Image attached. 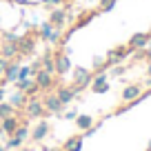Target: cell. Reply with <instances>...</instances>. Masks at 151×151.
Instances as JSON below:
<instances>
[{"label": "cell", "instance_id": "6da1fadb", "mask_svg": "<svg viewBox=\"0 0 151 151\" xmlns=\"http://www.w3.org/2000/svg\"><path fill=\"white\" fill-rule=\"evenodd\" d=\"M71 76H73V82H71V85L78 91V96L85 89H89L91 82H93V71L87 69V67H73V69H71Z\"/></svg>", "mask_w": 151, "mask_h": 151}, {"label": "cell", "instance_id": "7a4b0ae2", "mask_svg": "<svg viewBox=\"0 0 151 151\" xmlns=\"http://www.w3.org/2000/svg\"><path fill=\"white\" fill-rule=\"evenodd\" d=\"M62 33H65V31L58 29V27H53L49 20L38 27V38L45 40V42H49V45H58V42H60V38H62Z\"/></svg>", "mask_w": 151, "mask_h": 151}, {"label": "cell", "instance_id": "3957f363", "mask_svg": "<svg viewBox=\"0 0 151 151\" xmlns=\"http://www.w3.org/2000/svg\"><path fill=\"white\" fill-rule=\"evenodd\" d=\"M33 80H36V85H38V89L40 91H53L58 87V80H56V73H49V71H45V69H40L36 76H33Z\"/></svg>", "mask_w": 151, "mask_h": 151}, {"label": "cell", "instance_id": "277c9868", "mask_svg": "<svg viewBox=\"0 0 151 151\" xmlns=\"http://www.w3.org/2000/svg\"><path fill=\"white\" fill-rule=\"evenodd\" d=\"M36 38H38V29L33 33L20 36V40H18V56L20 58H29L33 51H36Z\"/></svg>", "mask_w": 151, "mask_h": 151}, {"label": "cell", "instance_id": "5b68a950", "mask_svg": "<svg viewBox=\"0 0 151 151\" xmlns=\"http://www.w3.org/2000/svg\"><path fill=\"white\" fill-rule=\"evenodd\" d=\"M131 49H129V45H120V47H113V49H109L107 51V65L109 67H116V65H120V62L124 60V58H129L131 56Z\"/></svg>", "mask_w": 151, "mask_h": 151}, {"label": "cell", "instance_id": "8992f818", "mask_svg": "<svg viewBox=\"0 0 151 151\" xmlns=\"http://www.w3.org/2000/svg\"><path fill=\"white\" fill-rule=\"evenodd\" d=\"M120 98H122V102H133V104H138L142 98H145L142 85H138V82H131V85H127L122 91H120Z\"/></svg>", "mask_w": 151, "mask_h": 151}, {"label": "cell", "instance_id": "52a82bcc", "mask_svg": "<svg viewBox=\"0 0 151 151\" xmlns=\"http://www.w3.org/2000/svg\"><path fill=\"white\" fill-rule=\"evenodd\" d=\"M24 111H27L29 118H36V120H40V118L47 116V109H45V104H42V98H36V96H33V98H27Z\"/></svg>", "mask_w": 151, "mask_h": 151}, {"label": "cell", "instance_id": "ba28073f", "mask_svg": "<svg viewBox=\"0 0 151 151\" xmlns=\"http://www.w3.org/2000/svg\"><path fill=\"white\" fill-rule=\"evenodd\" d=\"M53 58H56V76H67L71 69H73V65H71V58L67 56V51H62V49H56V51H53Z\"/></svg>", "mask_w": 151, "mask_h": 151}, {"label": "cell", "instance_id": "9c48e42d", "mask_svg": "<svg viewBox=\"0 0 151 151\" xmlns=\"http://www.w3.org/2000/svg\"><path fill=\"white\" fill-rule=\"evenodd\" d=\"M149 40H151V31H138V33H133V36L129 38V42H127V45H129V49L136 53V51H142V49H147Z\"/></svg>", "mask_w": 151, "mask_h": 151}, {"label": "cell", "instance_id": "30bf717a", "mask_svg": "<svg viewBox=\"0 0 151 151\" xmlns=\"http://www.w3.org/2000/svg\"><path fill=\"white\" fill-rule=\"evenodd\" d=\"M49 131H51V124H49V120H38L36 127L29 131V138H31V142H42L45 138L49 136Z\"/></svg>", "mask_w": 151, "mask_h": 151}, {"label": "cell", "instance_id": "8fae6325", "mask_svg": "<svg viewBox=\"0 0 151 151\" xmlns=\"http://www.w3.org/2000/svg\"><path fill=\"white\" fill-rule=\"evenodd\" d=\"M42 104H45V109H47V113H62L65 111V104L60 102L56 91H47L45 98H42Z\"/></svg>", "mask_w": 151, "mask_h": 151}, {"label": "cell", "instance_id": "7c38bea8", "mask_svg": "<svg viewBox=\"0 0 151 151\" xmlns=\"http://www.w3.org/2000/svg\"><path fill=\"white\" fill-rule=\"evenodd\" d=\"M56 96L60 98V102L67 107V104H71L76 98H78V91L73 89V85H58L56 87Z\"/></svg>", "mask_w": 151, "mask_h": 151}, {"label": "cell", "instance_id": "4fadbf2b", "mask_svg": "<svg viewBox=\"0 0 151 151\" xmlns=\"http://www.w3.org/2000/svg\"><path fill=\"white\" fill-rule=\"evenodd\" d=\"M67 11H65V7H53V9H49V22L53 24V27H58V29H65V24H67Z\"/></svg>", "mask_w": 151, "mask_h": 151}, {"label": "cell", "instance_id": "5bb4252c", "mask_svg": "<svg viewBox=\"0 0 151 151\" xmlns=\"http://www.w3.org/2000/svg\"><path fill=\"white\" fill-rule=\"evenodd\" d=\"M93 93H107L109 91V82H107V71H96L93 73V82L89 87Z\"/></svg>", "mask_w": 151, "mask_h": 151}, {"label": "cell", "instance_id": "9a60e30c", "mask_svg": "<svg viewBox=\"0 0 151 151\" xmlns=\"http://www.w3.org/2000/svg\"><path fill=\"white\" fill-rule=\"evenodd\" d=\"M82 145H85V136H82V133H78V136L67 138L60 151H82Z\"/></svg>", "mask_w": 151, "mask_h": 151}, {"label": "cell", "instance_id": "2e32d148", "mask_svg": "<svg viewBox=\"0 0 151 151\" xmlns=\"http://www.w3.org/2000/svg\"><path fill=\"white\" fill-rule=\"evenodd\" d=\"M0 56L7 60H18V42H2L0 45Z\"/></svg>", "mask_w": 151, "mask_h": 151}, {"label": "cell", "instance_id": "e0dca14e", "mask_svg": "<svg viewBox=\"0 0 151 151\" xmlns=\"http://www.w3.org/2000/svg\"><path fill=\"white\" fill-rule=\"evenodd\" d=\"M22 124V120L18 118V116H11V118H5V120H0V127H2V131L7 133V136H14L16 129Z\"/></svg>", "mask_w": 151, "mask_h": 151}, {"label": "cell", "instance_id": "ac0fdd59", "mask_svg": "<svg viewBox=\"0 0 151 151\" xmlns=\"http://www.w3.org/2000/svg\"><path fill=\"white\" fill-rule=\"evenodd\" d=\"M18 73H20V62L18 60H9L2 80H5V82H16V80H18Z\"/></svg>", "mask_w": 151, "mask_h": 151}, {"label": "cell", "instance_id": "d6986e66", "mask_svg": "<svg viewBox=\"0 0 151 151\" xmlns=\"http://www.w3.org/2000/svg\"><path fill=\"white\" fill-rule=\"evenodd\" d=\"M40 67H42L45 71H49V73H56V58H53L51 49H47V51L40 56Z\"/></svg>", "mask_w": 151, "mask_h": 151}, {"label": "cell", "instance_id": "ffe728a7", "mask_svg": "<svg viewBox=\"0 0 151 151\" xmlns=\"http://www.w3.org/2000/svg\"><path fill=\"white\" fill-rule=\"evenodd\" d=\"M73 122H76V127L80 129V131H87V129L93 127V118H91V116H87V113H78Z\"/></svg>", "mask_w": 151, "mask_h": 151}, {"label": "cell", "instance_id": "44dd1931", "mask_svg": "<svg viewBox=\"0 0 151 151\" xmlns=\"http://www.w3.org/2000/svg\"><path fill=\"white\" fill-rule=\"evenodd\" d=\"M9 102L14 104L16 109H20V107H24V104H27V93H24V91H18L16 89L14 93L9 96Z\"/></svg>", "mask_w": 151, "mask_h": 151}, {"label": "cell", "instance_id": "7402d4cb", "mask_svg": "<svg viewBox=\"0 0 151 151\" xmlns=\"http://www.w3.org/2000/svg\"><path fill=\"white\" fill-rule=\"evenodd\" d=\"M11 116H16V107L9 102V100H2V102H0V120L11 118Z\"/></svg>", "mask_w": 151, "mask_h": 151}, {"label": "cell", "instance_id": "603a6c76", "mask_svg": "<svg viewBox=\"0 0 151 151\" xmlns=\"http://www.w3.org/2000/svg\"><path fill=\"white\" fill-rule=\"evenodd\" d=\"M33 85H36V80H33V78H18V80L14 82V89H18V91H24V93H27V91L31 89Z\"/></svg>", "mask_w": 151, "mask_h": 151}, {"label": "cell", "instance_id": "cb8c5ba5", "mask_svg": "<svg viewBox=\"0 0 151 151\" xmlns=\"http://www.w3.org/2000/svg\"><path fill=\"white\" fill-rule=\"evenodd\" d=\"M98 16V11H85L82 16H78V20H76V29L78 27H85V24H89L91 20Z\"/></svg>", "mask_w": 151, "mask_h": 151}, {"label": "cell", "instance_id": "d4e9b609", "mask_svg": "<svg viewBox=\"0 0 151 151\" xmlns=\"http://www.w3.org/2000/svg\"><path fill=\"white\" fill-rule=\"evenodd\" d=\"M116 5L118 0H98V14H109Z\"/></svg>", "mask_w": 151, "mask_h": 151}, {"label": "cell", "instance_id": "484cf974", "mask_svg": "<svg viewBox=\"0 0 151 151\" xmlns=\"http://www.w3.org/2000/svg\"><path fill=\"white\" fill-rule=\"evenodd\" d=\"M22 145H24V142L20 140V138H16V136H9V138H7V142H5V149H7V151H11V149H14V151H18Z\"/></svg>", "mask_w": 151, "mask_h": 151}, {"label": "cell", "instance_id": "4316f807", "mask_svg": "<svg viewBox=\"0 0 151 151\" xmlns=\"http://www.w3.org/2000/svg\"><path fill=\"white\" fill-rule=\"evenodd\" d=\"M14 136H16V138H20L22 142L29 138V124H27V120H22V124H20V127L16 129V133H14Z\"/></svg>", "mask_w": 151, "mask_h": 151}, {"label": "cell", "instance_id": "83f0119b", "mask_svg": "<svg viewBox=\"0 0 151 151\" xmlns=\"http://www.w3.org/2000/svg\"><path fill=\"white\" fill-rule=\"evenodd\" d=\"M20 36H16L14 31H2V42H18Z\"/></svg>", "mask_w": 151, "mask_h": 151}, {"label": "cell", "instance_id": "f1b7e54d", "mask_svg": "<svg viewBox=\"0 0 151 151\" xmlns=\"http://www.w3.org/2000/svg\"><path fill=\"white\" fill-rule=\"evenodd\" d=\"M18 78H33V73H31V65H20V73H18Z\"/></svg>", "mask_w": 151, "mask_h": 151}, {"label": "cell", "instance_id": "f546056e", "mask_svg": "<svg viewBox=\"0 0 151 151\" xmlns=\"http://www.w3.org/2000/svg\"><path fill=\"white\" fill-rule=\"evenodd\" d=\"M40 5L53 9V7H62V5H65V0H40Z\"/></svg>", "mask_w": 151, "mask_h": 151}, {"label": "cell", "instance_id": "4dcf8cb0", "mask_svg": "<svg viewBox=\"0 0 151 151\" xmlns=\"http://www.w3.org/2000/svg\"><path fill=\"white\" fill-rule=\"evenodd\" d=\"M76 116H78V111H76V109H67L62 118H65V120H76Z\"/></svg>", "mask_w": 151, "mask_h": 151}, {"label": "cell", "instance_id": "1f68e13d", "mask_svg": "<svg viewBox=\"0 0 151 151\" xmlns=\"http://www.w3.org/2000/svg\"><path fill=\"white\" fill-rule=\"evenodd\" d=\"M7 65H9V60H7V58H2V56H0V78L5 76V69H7Z\"/></svg>", "mask_w": 151, "mask_h": 151}, {"label": "cell", "instance_id": "d6a6232c", "mask_svg": "<svg viewBox=\"0 0 151 151\" xmlns=\"http://www.w3.org/2000/svg\"><path fill=\"white\" fill-rule=\"evenodd\" d=\"M124 69H127V67H118V65H116V69H113L111 73H113V76H122V73H124Z\"/></svg>", "mask_w": 151, "mask_h": 151}, {"label": "cell", "instance_id": "836d02e7", "mask_svg": "<svg viewBox=\"0 0 151 151\" xmlns=\"http://www.w3.org/2000/svg\"><path fill=\"white\" fill-rule=\"evenodd\" d=\"M147 87H151V62L147 67Z\"/></svg>", "mask_w": 151, "mask_h": 151}, {"label": "cell", "instance_id": "e575fe53", "mask_svg": "<svg viewBox=\"0 0 151 151\" xmlns=\"http://www.w3.org/2000/svg\"><path fill=\"white\" fill-rule=\"evenodd\" d=\"M145 58H147V62H151V49L149 47L145 49Z\"/></svg>", "mask_w": 151, "mask_h": 151}, {"label": "cell", "instance_id": "d590c367", "mask_svg": "<svg viewBox=\"0 0 151 151\" xmlns=\"http://www.w3.org/2000/svg\"><path fill=\"white\" fill-rule=\"evenodd\" d=\"M5 96H7V93H5V87H0V102L5 100Z\"/></svg>", "mask_w": 151, "mask_h": 151}, {"label": "cell", "instance_id": "8d00e7d4", "mask_svg": "<svg viewBox=\"0 0 151 151\" xmlns=\"http://www.w3.org/2000/svg\"><path fill=\"white\" fill-rule=\"evenodd\" d=\"M18 151H33V149H29V147H20Z\"/></svg>", "mask_w": 151, "mask_h": 151}, {"label": "cell", "instance_id": "74e56055", "mask_svg": "<svg viewBox=\"0 0 151 151\" xmlns=\"http://www.w3.org/2000/svg\"><path fill=\"white\" fill-rule=\"evenodd\" d=\"M40 151H53V149H49V147H42V149H40Z\"/></svg>", "mask_w": 151, "mask_h": 151}, {"label": "cell", "instance_id": "f35d334b", "mask_svg": "<svg viewBox=\"0 0 151 151\" xmlns=\"http://www.w3.org/2000/svg\"><path fill=\"white\" fill-rule=\"evenodd\" d=\"M147 151H151V140H149V145H147Z\"/></svg>", "mask_w": 151, "mask_h": 151}, {"label": "cell", "instance_id": "ab89813d", "mask_svg": "<svg viewBox=\"0 0 151 151\" xmlns=\"http://www.w3.org/2000/svg\"><path fill=\"white\" fill-rule=\"evenodd\" d=\"M65 2H67V5H69V2H76V0H65Z\"/></svg>", "mask_w": 151, "mask_h": 151}, {"label": "cell", "instance_id": "60d3db41", "mask_svg": "<svg viewBox=\"0 0 151 151\" xmlns=\"http://www.w3.org/2000/svg\"><path fill=\"white\" fill-rule=\"evenodd\" d=\"M87 2H98V0H87Z\"/></svg>", "mask_w": 151, "mask_h": 151}, {"label": "cell", "instance_id": "b9f144b4", "mask_svg": "<svg viewBox=\"0 0 151 151\" xmlns=\"http://www.w3.org/2000/svg\"><path fill=\"white\" fill-rule=\"evenodd\" d=\"M0 151H7V149H5V147H0Z\"/></svg>", "mask_w": 151, "mask_h": 151}, {"label": "cell", "instance_id": "7bdbcfd3", "mask_svg": "<svg viewBox=\"0 0 151 151\" xmlns=\"http://www.w3.org/2000/svg\"><path fill=\"white\" fill-rule=\"evenodd\" d=\"M147 47H149V49H151V40H149V45H147Z\"/></svg>", "mask_w": 151, "mask_h": 151}, {"label": "cell", "instance_id": "ee69618b", "mask_svg": "<svg viewBox=\"0 0 151 151\" xmlns=\"http://www.w3.org/2000/svg\"><path fill=\"white\" fill-rule=\"evenodd\" d=\"M149 91H151V87H149Z\"/></svg>", "mask_w": 151, "mask_h": 151}]
</instances>
